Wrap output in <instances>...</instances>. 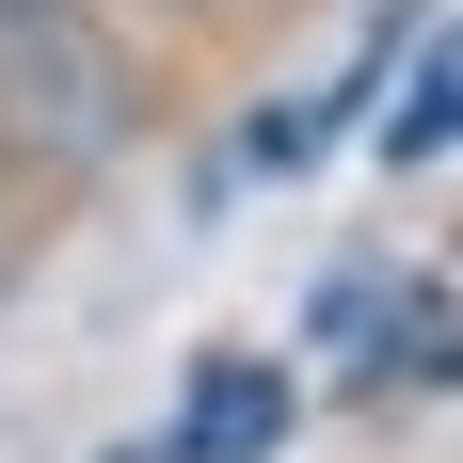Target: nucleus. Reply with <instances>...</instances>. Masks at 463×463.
<instances>
[{"label":"nucleus","mask_w":463,"mask_h":463,"mask_svg":"<svg viewBox=\"0 0 463 463\" xmlns=\"http://www.w3.org/2000/svg\"><path fill=\"white\" fill-rule=\"evenodd\" d=\"M288 416H304V383H288L272 352H208L160 448H176V463H272V448H288Z\"/></svg>","instance_id":"1"},{"label":"nucleus","mask_w":463,"mask_h":463,"mask_svg":"<svg viewBox=\"0 0 463 463\" xmlns=\"http://www.w3.org/2000/svg\"><path fill=\"white\" fill-rule=\"evenodd\" d=\"M352 383H368V400H383V383H448V288H383V320H368V352H352Z\"/></svg>","instance_id":"2"},{"label":"nucleus","mask_w":463,"mask_h":463,"mask_svg":"<svg viewBox=\"0 0 463 463\" xmlns=\"http://www.w3.org/2000/svg\"><path fill=\"white\" fill-rule=\"evenodd\" d=\"M448 96H463V48H448V16L416 0V64H400V112H383V160H448Z\"/></svg>","instance_id":"3"},{"label":"nucleus","mask_w":463,"mask_h":463,"mask_svg":"<svg viewBox=\"0 0 463 463\" xmlns=\"http://www.w3.org/2000/svg\"><path fill=\"white\" fill-rule=\"evenodd\" d=\"M352 96H368V80H335V96H256V128H240V176H304V160L335 144V112H352Z\"/></svg>","instance_id":"4"},{"label":"nucleus","mask_w":463,"mask_h":463,"mask_svg":"<svg viewBox=\"0 0 463 463\" xmlns=\"http://www.w3.org/2000/svg\"><path fill=\"white\" fill-rule=\"evenodd\" d=\"M112 463H176V448H160V431H144V448H112Z\"/></svg>","instance_id":"5"},{"label":"nucleus","mask_w":463,"mask_h":463,"mask_svg":"<svg viewBox=\"0 0 463 463\" xmlns=\"http://www.w3.org/2000/svg\"><path fill=\"white\" fill-rule=\"evenodd\" d=\"M0 16H64V0H0Z\"/></svg>","instance_id":"6"}]
</instances>
